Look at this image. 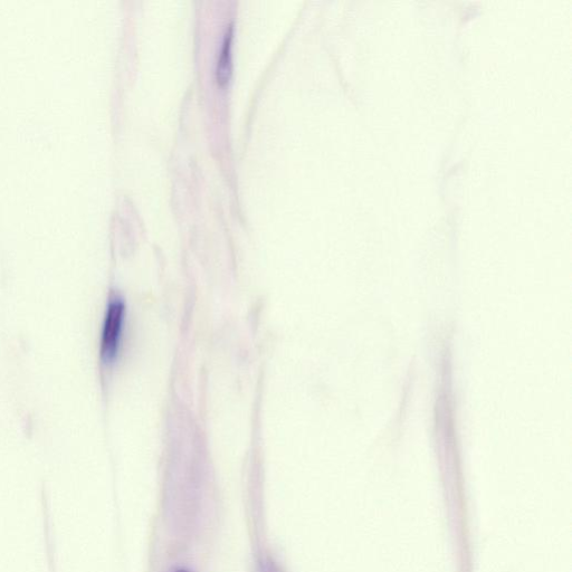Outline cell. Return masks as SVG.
Wrapping results in <instances>:
<instances>
[{
  "label": "cell",
  "mask_w": 572,
  "mask_h": 572,
  "mask_svg": "<svg viewBox=\"0 0 572 572\" xmlns=\"http://www.w3.org/2000/svg\"><path fill=\"white\" fill-rule=\"evenodd\" d=\"M125 316V303L120 299L112 300L108 307L102 331L101 355L104 361L110 362L118 355Z\"/></svg>",
  "instance_id": "1"
},
{
  "label": "cell",
  "mask_w": 572,
  "mask_h": 572,
  "mask_svg": "<svg viewBox=\"0 0 572 572\" xmlns=\"http://www.w3.org/2000/svg\"><path fill=\"white\" fill-rule=\"evenodd\" d=\"M232 38L233 28L230 25L225 35L221 54L217 63V79L219 83H225L230 79L232 72Z\"/></svg>",
  "instance_id": "2"
},
{
  "label": "cell",
  "mask_w": 572,
  "mask_h": 572,
  "mask_svg": "<svg viewBox=\"0 0 572 572\" xmlns=\"http://www.w3.org/2000/svg\"><path fill=\"white\" fill-rule=\"evenodd\" d=\"M178 572H188V571H185V570H181V571H178Z\"/></svg>",
  "instance_id": "3"
}]
</instances>
